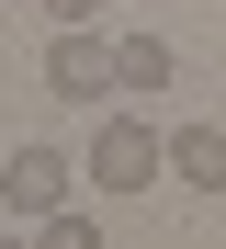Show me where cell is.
<instances>
[{"mask_svg": "<svg viewBox=\"0 0 226 249\" xmlns=\"http://www.w3.org/2000/svg\"><path fill=\"white\" fill-rule=\"evenodd\" d=\"M34 249H102V227H90L79 204H57V215H34Z\"/></svg>", "mask_w": 226, "mask_h": 249, "instance_id": "cell-6", "label": "cell"}, {"mask_svg": "<svg viewBox=\"0 0 226 249\" xmlns=\"http://www.w3.org/2000/svg\"><path fill=\"white\" fill-rule=\"evenodd\" d=\"M68 193H79V159L68 147H45V136L0 147V204H12V215H57Z\"/></svg>", "mask_w": 226, "mask_h": 249, "instance_id": "cell-2", "label": "cell"}, {"mask_svg": "<svg viewBox=\"0 0 226 249\" xmlns=\"http://www.w3.org/2000/svg\"><path fill=\"white\" fill-rule=\"evenodd\" d=\"M0 249H23V238H0Z\"/></svg>", "mask_w": 226, "mask_h": 249, "instance_id": "cell-8", "label": "cell"}, {"mask_svg": "<svg viewBox=\"0 0 226 249\" xmlns=\"http://www.w3.org/2000/svg\"><path fill=\"white\" fill-rule=\"evenodd\" d=\"M181 57H170V34H113V91H170Z\"/></svg>", "mask_w": 226, "mask_h": 249, "instance_id": "cell-5", "label": "cell"}, {"mask_svg": "<svg viewBox=\"0 0 226 249\" xmlns=\"http://www.w3.org/2000/svg\"><path fill=\"white\" fill-rule=\"evenodd\" d=\"M34 12H45V23H102L113 0H34Z\"/></svg>", "mask_w": 226, "mask_h": 249, "instance_id": "cell-7", "label": "cell"}, {"mask_svg": "<svg viewBox=\"0 0 226 249\" xmlns=\"http://www.w3.org/2000/svg\"><path fill=\"white\" fill-rule=\"evenodd\" d=\"M170 181L181 193H226V124H181L170 136Z\"/></svg>", "mask_w": 226, "mask_h": 249, "instance_id": "cell-4", "label": "cell"}, {"mask_svg": "<svg viewBox=\"0 0 226 249\" xmlns=\"http://www.w3.org/2000/svg\"><path fill=\"white\" fill-rule=\"evenodd\" d=\"M170 181V136L147 113H102L90 124V193H158Z\"/></svg>", "mask_w": 226, "mask_h": 249, "instance_id": "cell-1", "label": "cell"}, {"mask_svg": "<svg viewBox=\"0 0 226 249\" xmlns=\"http://www.w3.org/2000/svg\"><path fill=\"white\" fill-rule=\"evenodd\" d=\"M45 91L57 102H102L113 91V34L102 23H57L45 34Z\"/></svg>", "mask_w": 226, "mask_h": 249, "instance_id": "cell-3", "label": "cell"}]
</instances>
